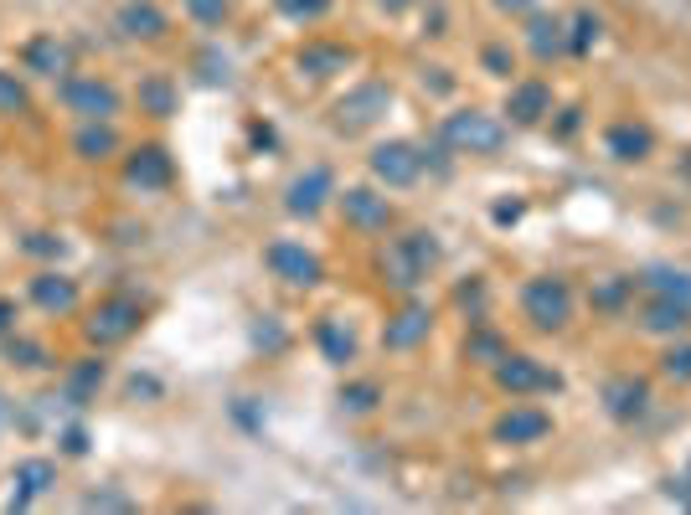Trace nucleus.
Returning <instances> with one entry per match:
<instances>
[{"instance_id":"f257e3e1","label":"nucleus","mask_w":691,"mask_h":515,"mask_svg":"<svg viewBox=\"0 0 691 515\" xmlns=\"http://www.w3.org/2000/svg\"><path fill=\"white\" fill-rule=\"evenodd\" d=\"M439 264V243L429 233H408V237H392L388 253H382V274H388L398 289H419L429 279V268Z\"/></svg>"},{"instance_id":"f03ea898","label":"nucleus","mask_w":691,"mask_h":515,"mask_svg":"<svg viewBox=\"0 0 691 515\" xmlns=\"http://www.w3.org/2000/svg\"><path fill=\"white\" fill-rule=\"evenodd\" d=\"M444 145L460 150V155H496L501 145H506V124L491 114H481V109H460V114L444 119Z\"/></svg>"},{"instance_id":"7ed1b4c3","label":"nucleus","mask_w":691,"mask_h":515,"mask_svg":"<svg viewBox=\"0 0 691 515\" xmlns=\"http://www.w3.org/2000/svg\"><path fill=\"white\" fill-rule=\"evenodd\" d=\"M140 320H145L140 299L109 295V299H99V305H93V315L83 320V336H89L93 346H120V340H130L140 330Z\"/></svg>"},{"instance_id":"20e7f679","label":"nucleus","mask_w":691,"mask_h":515,"mask_svg":"<svg viewBox=\"0 0 691 515\" xmlns=\"http://www.w3.org/2000/svg\"><path fill=\"white\" fill-rule=\"evenodd\" d=\"M62 103L73 109L83 124H109V119L120 114V89L104 83V78H62Z\"/></svg>"},{"instance_id":"39448f33","label":"nucleus","mask_w":691,"mask_h":515,"mask_svg":"<svg viewBox=\"0 0 691 515\" xmlns=\"http://www.w3.org/2000/svg\"><path fill=\"white\" fill-rule=\"evenodd\" d=\"M522 309L537 330H563L573 320V289L563 279H532L522 289Z\"/></svg>"},{"instance_id":"423d86ee","label":"nucleus","mask_w":691,"mask_h":515,"mask_svg":"<svg viewBox=\"0 0 691 515\" xmlns=\"http://www.w3.org/2000/svg\"><path fill=\"white\" fill-rule=\"evenodd\" d=\"M496 387H501V392H512V398H532V392H557L563 377L547 371L542 361H532V356H512V351H506L496 361Z\"/></svg>"},{"instance_id":"0eeeda50","label":"nucleus","mask_w":691,"mask_h":515,"mask_svg":"<svg viewBox=\"0 0 691 515\" xmlns=\"http://www.w3.org/2000/svg\"><path fill=\"white\" fill-rule=\"evenodd\" d=\"M388 103H392L388 83H361V89H351L336 103V130H346V134L367 130V124H377V119L388 114Z\"/></svg>"},{"instance_id":"6e6552de","label":"nucleus","mask_w":691,"mask_h":515,"mask_svg":"<svg viewBox=\"0 0 691 515\" xmlns=\"http://www.w3.org/2000/svg\"><path fill=\"white\" fill-rule=\"evenodd\" d=\"M264 264L279 274L285 284H295V289H316L320 279H326V268H320L316 253H305L300 243H269V253H264Z\"/></svg>"},{"instance_id":"1a4fd4ad","label":"nucleus","mask_w":691,"mask_h":515,"mask_svg":"<svg viewBox=\"0 0 691 515\" xmlns=\"http://www.w3.org/2000/svg\"><path fill=\"white\" fill-rule=\"evenodd\" d=\"M423 171V155L419 145H408V140H382L372 150V176L388 181V186H413Z\"/></svg>"},{"instance_id":"9d476101","label":"nucleus","mask_w":691,"mask_h":515,"mask_svg":"<svg viewBox=\"0 0 691 515\" xmlns=\"http://www.w3.org/2000/svg\"><path fill=\"white\" fill-rule=\"evenodd\" d=\"M341 217L351 222L357 233H388L392 206H388V196H377L372 186H351V192H341Z\"/></svg>"},{"instance_id":"9b49d317","label":"nucleus","mask_w":691,"mask_h":515,"mask_svg":"<svg viewBox=\"0 0 691 515\" xmlns=\"http://www.w3.org/2000/svg\"><path fill=\"white\" fill-rule=\"evenodd\" d=\"M429 330H434V309L419 305V299H408L388 320V330H382V346H388V351H413L419 340H429Z\"/></svg>"},{"instance_id":"f8f14e48","label":"nucleus","mask_w":691,"mask_h":515,"mask_svg":"<svg viewBox=\"0 0 691 515\" xmlns=\"http://www.w3.org/2000/svg\"><path fill=\"white\" fill-rule=\"evenodd\" d=\"M21 62H27V73H37V78H68L73 73V47L62 42L58 31H42V37L27 42Z\"/></svg>"},{"instance_id":"ddd939ff","label":"nucleus","mask_w":691,"mask_h":515,"mask_svg":"<svg viewBox=\"0 0 691 515\" xmlns=\"http://www.w3.org/2000/svg\"><path fill=\"white\" fill-rule=\"evenodd\" d=\"M171 176H176V165H171L166 145H140L130 155V165H124V181L140 186V192H166Z\"/></svg>"},{"instance_id":"4468645a","label":"nucleus","mask_w":691,"mask_h":515,"mask_svg":"<svg viewBox=\"0 0 691 515\" xmlns=\"http://www.w3.org/2000/svg\"><path fill=\"white\" fill-rule=\"evenodd\" d=\"M331 171L326 165H310L305 176L289 181V192H285V212L289 217H316L320 206H326V196H331Z\"/></svg>"},{"instance_id":"2eb2a0df","label":"nucleus","mask_w":691,"mask_h":515,"mask_svg":"<svg viewBox=\"0 0 691 515\" xmlns=\"http://www.w3.org/2000/svg\"><path fill=\"white\" fill-rule=\"evenodd\" d=\"M16 490H11V511H27V505H37L47 495V490L58 485V464L52 459H21L16 464Z\"/></svg>"},{"instance_id":"dca6fc26","label":"nucleus","mask_w":691,"mask_h":515,"mask_svg":"<svg viewBox=\"0 0 691 515\" xmlns=\"http://www.w3.org/2000/svg\"><path fill=\"white\" fill-rule=\"evenodd\" d=\"M31 305L42 309V315H73L78 309V284L68 279V274H58V268H42L37 279H31Z\"/></svg>"},{"instance_id":"f3484780","label":"nucleus","mask_w":691,"mask_h":515,"mask_svg":"<svg viewBox=\"0 0 691 515\" xmlns=\"http://www.w3.org/2000/svg\"><path fill=\"white\" fill-rule=\"evenodd\" d=\"M553 433V418L542 408H512L496 418V443H542Z\"/></svg>"},{"instance_id":"a211bd4d","label":"nucleus","mask_w":691,"mask_h":515,"mask_svg":"<svg viewBox=\"0 0 691 515\" xmlns=\"http://www.w3.org/2000/svg\"><path fill=\"white\" fill-rule=\"evenodd\" d=\"M104 377H109V367L99 361V356H83V361H73V367H68V377H62V402H73V408H89V402L99 398Z\"/></svg>"},{"instance_id":"6ab92c4d","label":"nucleus","mask_w":691,"mask_h":515,"mask_svg":"<svg viewBox=\"0 0 691 515\" xmlns=\"http://www.w3.org/2000/svg\"><path fill=\"white\" fill-rule=\"evenodd\" d=\"M114 21H120V31L130 42H155V37H166V16L155 11L151 0H130Z\"/></svg>"},{"instance_id":"aec40b11","label":"nucleus","mask_w":691,"mask_h":515,"mask_svg":"<svg viewBox=\"0 0 691 515\" xmlns=\"http://www.w3.org/2000/svg\"><path fill=\"white\" fill-rule=\"evenodd\" d=\"M604 402H609V412H615L619 423H630V418H640L650 402V387L640 382V377H615V382L604 387Z\"/></svg>"},{"instance_id":"412c9836","label":"nucleus","mask_w":691,"mask_h":515,"mask_svg":"<svg viewBox=\"0 0 691 515\" xmlns=\"http://www.w3.org/2000/svg\"><path fill=\"white\" fill-rule=\"evenodd\" d=\"M73 155L89 165H104L120 155V134H114V124H83V130L73 134Z\"/></svg>"},{"instance_id":"4be33fe9","label":"nucleus","mask_w":691,"mask_h":515,"mask_svg":"<svg viewBox=\"0 0 691 515\" xmlns=\"http://www.w3.org/2000/svg\"><path fill=\"white\" fill-rule=\"evenodd\" d=\"M351 68V47H341V42H310L300 52V73H310V78H331V73H346Z\"/></svg>"},{"instance_id":"5701e85b","label":"nucleus","mask_w":691,"mask_h":515,"mask_svg":"<svg viewBox=\"0 0 691 515\" xmlns=\"http://www.w3.org/2000/svg\"><path fill=\"white\" fill-rule=\"evenodd\" d=\"M506 114H512L516 124H537L542 114H553V93H547V83H516Z\"/></svg>"},{"instance_id":"b1692460","label":"nucleus","mask_w":691,"mask_h":515,"mask_svg":"<svg viewBox=\"0 0 691 515\" xmlns=\"http://www.w3.org/2000/svg\"><path fill=\"white\" fill-rule=\"evenodd\" d=\"M604 145H609V155H615V161H646L656 140H650L646 124H615V130L604 134Z\"/></svg>"},{"instance_id":"393cba45","label":"nucleus","mask_w":691,"mask_h":515,"mask_svg":"<svg viewBox=\"0 0 691 515\" xmlns=\"http://www.w3.org/2000/svg\"><path fill=\"white\" fill-rule=\"evenodd\" d=\"M316 346H320V356H326L331 367H346V361H357V340H351V330H346L341 320H320V325H316Z\"/></svg>"},{"instance_id":"a878e982","label":"nucleus","mask_w":691,"mask_h":515,"mask_svg":"<svg viewBox=\"0 0 691 515\" xmlns=\"http://www.w3.org/2000/svg\"><path fill=\"white\" fill-rule=\"evenodd\" d=\"M691 325V305H677V299H661V295H650L646 305V330H656V336H671V330H687Z\"/></svg>"},{"instance_id":"bb28decb","label":"nucleus","mask_w":691,"mask_h":515,"mask_svg":"<svg viewBox=\"0 0 691 515\" xmlns=\"http://www.w3.org/2000/svg\"><path fill=\"white\" fill-rule=\"evenodd\" d=\"M640 284H646L650 295L677 299V305H691V274H681V268H650Z\"/></svg>"},{"instance_id":"cd10ccee","label":"nucleus","mask_w":691,"mask_h":515,"mask_svg":"<svg viewBox=\"0 0 691 515\" xmlns=\"http://www.w3.org/2000/svg\"><path fill=\"white\" fill-rule=\"evenodd\" d=\"M140 109L155 119L176 114V89H171L166 78H145V83H140Z\"/></svg>"},{"instance_id":"c85d7f7f","label":"nucleus","mask_w":691,"mask_h":515,"mask_svg":"<svg viewBox=\"0 0 691 515\" xmlns=\"http://www.w3.org/2000/svg\"><path fill=\"white\" fill-rule=\"evenodd\" d=\"M532 52H537V58H553L557 47H563V27H557L553 16H532Z\"/></svg>"},{"instance_id":"c756f323","label":"nucleus","mask_w":691,"mask_h":515,"mask_svg":"<svg viewBox=\"0 0 691 515\" xmlns=\"http://www.w3.org/2000/svg\"><path fill=\"white\" fill-rule=\"evenodd\" d=\"M27 103H31V93H27V83L16 73H6L0 68V114L11 119V114H27Z\"/></svg>"},{"instance_id":"7c9ffc66","label":"nucleus","mask_w":691,"mask_h":515,"mask_svg":"<svg viewBox=\"0 0 691 515\" xmlns=\"http://www.w3.org/2000/svg\"><path fill=\"white\" fill-rule=\"evenodd\" d=\"M635 295V279H604V284H594V309H619L625 299Z\"/></svg>"},{"instance_id":"2f4dec72","label":"nucleus","mask_w":691,"mask_h":515,"mask_svg":"<svg viewBox=\"0 0 691 515\" xmlns=\"http://www.w3.org/2000/svg\"><path fill=\"white\" fill-rule=\"evenodd\" d=\"M377 402H382V387H377V382H351V387H341V408H346V412H372Z\"/></svg>"},{"instance_id":"473e14b6","label":"nucleus","mask_w":691,"mask_h":515,"mask_svg":"<svg viewBox=\"0 0 691 515\" xmlns=\"http://www.w3.org/2000/svg\"><path fill=\"white\" fill-rule=\"evenodd\" d=\"M6 356H11L16 367H27V371H37V367H47L52 356H47V346H37V340H27V336H16L11 346H6Z\"/></svg>"},{"instance_id":"72a5a7b5","label":"nucleus","mask_w":691,"mask_h":515,"mask_svg":"<svg viewBox=\"0 0 691 515\" xmlns=\"http://www.w3.org/2000/svg\"><path fill=\"white\" fill-rule=\"evenodd\" d=\"M594 42H599V16H594V11H578V16H573L568 47H573V52H588Z\"/></svg>"},{"instance_id":"f704fd0d","label":"nucleus","mask_w":691,"mask_h":515,"mask_svg":"<svg viewBox=\"0 0 691 515\" xmlns=\"http://www.w3.org/2000/svg\"><path fill=\"white\" fill-rule=\"evenodd\" d=\"M465 351L475 356V361H491V367H496L501 356H506V340H501V336H491V330H475Z\"/></svg>"},{"instance_id":"c9c22d12","label":"nucleus","mask_w":691,"mask_h":515,"mask_svg":"<svg viewBox=\"0 0 691 515\" xmlns=\"http://www.w3.org/2000/svg\"><path fill=\"white\" fill-rule=\"evenodd\" d=\"M186 16L202 27H223L227 21V0H186Z\"/></svg>"},{"instance_id":"e433bc0d","label":"nucleus","mask_w":691,"mask_h":515,"mask_svg":"<svg viewBox=\"0 0 691 515\" xmlns=\"http://www.w3.org/2000/svg\"><path fill=\"white\" fill-rule=\"evenodd\" d=\"M661 371L671 377V382H691V340H687V346H671V351H666Z\"/></svg>"},{"instance_id":"4c0bfd02","label":"nucleus","mask_w":691,"mask_h":515,"mask_svg":"<svg viewBox=\"0 0 691 515\" xmlns=\"http://www.w3.org/2000/svg\"><path fill=\"white\" fill-rule=\"evenodd\" d=\"M279 11L289 21H320V16L331 11V0H279Z\"/></svg>"},{"instance_id":"58836bf2","label":"nucleus","mask_w":691,"mask_h":515,"mask_svg":"<svg viewBox=\"0 0 691 515\" xmlns=\"http://www.w3.org/2000/svg\"><path fill=\"white\" fill-rule=\"evenodd\" d=\"M83 511H135V501L120 490H93V495H83Z\"/></svg>"},{"instance_id":"ea45409f","label":"nucleus","mask_w":691,"mask_h":515,"mask_svg":"<svg viewBox=\"0 0 691 515\" xmlns=\"http://www.w3.org/2000/svg\"><path fill=\"white\" fill-rule=\"evenodd\" d=\"M58 443H62V454H68V459H83V454H89V428H83V423H68V428L58 433Z\"/></svg>"},{"instance_id":"a19ab883","label":"nucleus","mask_w":691,"mask_h":515,"mask_svg":"<svg viewBox=\"0 0 691 515\" xmlns=\"http://www.w3.org/2000/svg\"><path fill=\"white\" fill-rule=\"evenodd\" d=\"M27 253H37V258H58V253H62V237H52V233H31V237H27Z\"/></svg>"},{"instance_id":"79ce46f5","label":"nucleus","mask_w":691,"mask_h":515,"mask_svg":"<svg viewBox=\"0 0 691 515\" xmlns=\"http://www.w3.org/2000/svg\"><path fill=\"white\" fill-rule=\"evenodd\" d=\"M485 68L496 78H512V52L506 47H485Z\"/></svg>"},{"instance_id":"37998d69","label":"nucleus","mask_w":691,"mask_h":515,"mask_svg":"<svg viewBox=\"0 0 691 515\" xmlns=\"http://www.w3.org/2000/svg\"><path fill=\"white\" fill-rule=\"evenodd\" d=\"M202 78H207V83H227V58L207 52V58H202Z\"/></svg>"},{"instance_id":"c03bdc74","label":"nucleus","mask_w":691,"mask_h":515,"mask_svg":"<svg viewBox=\"0 0 691 515\" xmlns=\"http://www.w3.org/2000/svg\"><path fill=\"white\" fill-rule=\"evenodd\" d=\"M671 495H677L681 505H691V464H687V474H681V480H671Z\"/></svg>"},{"instance_id":"a18cd8bd","label":"nucleus","mask_w":691,"mask_h":515,"mask_svg":"<svg viewBox=\"0 0 691 515\" xmlns=\"http://www.w3.org/2000/svg\"><path fill=\"white\" fill-rule=\"evenodd\" d=\"M522 212H526L522 202H501V206H496V222H516V217H522Z\"/></svg>"},{"instance_id":"49530a36","label":"nucleus","mask_w":691,"mask_h":515,"mask_svg":"<svg viewBox=\"0 0 691 515\" xmlns=\"http://www.w3.org/2000/svg\"><path fill=\"white\" fill-rule=\"evenodd\" d=\"M16 325V299H0V336Z\"/></svg>"},{"instance_id":"de8ad7c7","label":"nucleus","mask_w":691,"mask_h":515,"mask_svg":"<svg viewBox=\"0 0 691 515\" xmlns=\"http://www.w3.org/2000/svg\"><path fill=\"white\" fill-rule=\"evenodd\" d=\"M130 392H135V398H140V392H145V398H155V392H161V387H155L151 377H145V382H140V377H135V382H130Z\"/></svg>"},{"instance_id":"09e8293b","label":"nucleus","mask_w":691,"mask_h":515,"mask_svg":"<svg viewBox=\"0 0 691 515\" xmlns=\"http://www.w3.org/2000/svg\"><path fill=\"white\" fill-rule=\"evenodd\" d=\"M501 11H526V6H532V0H496Z\"/></svg>"},{"instance_id":"8fccbe9b","label":"nucleus","mask_w":691,"mask_h":515,"mask_svg":"<svg viewBox=\"0 0 691 515\" xmlns=\"http://www.w3.org/2000/svg\"><path fill=\"white\" fill-rule=\"evenodd\" d=\"M377 6H382V11H403L408 0H377Z\"/></svg>"}]
</instances>
